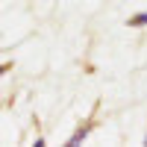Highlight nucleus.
I'll use <instances>...</instances> for the list:
<instances>
[{"label": "nucleus", "mask_w": 147, "mask_h": 147, "mask_svg": "<svg viewBox=\"0 0 147 147\" xmlns=\"http://www.w3.org/2000/svg\"><path fill=\"white\" fill-rule=\"evenodd\" d=\"M88 132H91V124H85V127H80L77 132H74V136L68 138V147H77L80 141H85V138H88Z\"/></svg>", "instance_id": "f257e3e1"}, {"label": "nucleus", "mask_w": 147, "mask_h": 147, "mask_svg": "<svg viewBox=\"0 0 147 147\" xmlns=\"http://www.w3.org/2000/svg\"><path fill=\"white\" fill-rule=\"evenodd\" d=\"M127 27H147V12H138V15H132L127 21Z\"/></svg>", "instance_id": "f03ea898"}]
</instances>
